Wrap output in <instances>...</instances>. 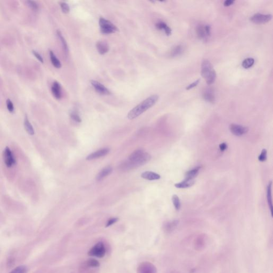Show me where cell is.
<instances>
[{
    "instance_id": "6da1fadb",
    "label": "cell",
    "mask_w": 273,
    "mask_h": 273,
    "mask_svg": "<svg viewBox=\"0 0 273 273\" xmlns=\"http://www.w3.org/2000/svg\"><path fill=\"white\" fill-rule=\"evenodd\" d=\"M151 159L150 154L142 150H137L129 157L128 160L121 164L122 170H130L146 164Z\"/></svg>"
},
{
    "instance_id": "7a4b0ae2",
    "label": "cell",
    "mask_w": 273,
    "mask_h": 273,
    "mask_svg": "<svg viewBox=\"0 0 273 273\" xmlns=\"http://www.w3.org/2000/svg\"><path fill=\"white\" fill-rule=\"evenodd\" d=\"M158 99V96L156 95L150 96L141 103L131 109L127 114V118L129 119H134L150 109L156 103Z\"/></svg>"
},
{
    "instance_id": "3957f363",
    "label": "cell",
    "mask_w": 273,
    "mask_h": 273,
    "mask_svg": "<svg viewBox=\"0 0 273 273\" xmlns=\"http://www.w3.org/2000/svg\"><path fill=\"white\" fill-rule=\"evenodd\" d=\"M99 26L101 32L103 34H111L115 33L118 30L115 25L109 20L103 18H100L99 19Z\"/></svg>"
},
{
    "instance_id": "277c9868",
    "label": "cell",
    "mask_w": 273,
    "mask_h": 273,
    "mask_svg": "<svg viewBox=\"0 0 273 273\" xmlns=\"http://www.w3.org/2000/svg\"><path fill=\"white\" fill-rule=\"evenodd\" d=\"M106 251L104 244L102 242H99L90 250V251L88 252V255L91 257L102 258L105 256Z\"/></svg>"
},
{
    "instance_id": "5b68a950",
    "label": "cell",
    "mask_w": 273,
    "mask_h": 273,
    "mask_svg": "<svg viewBox=\"0 0 273 273\" xmlns=\"http://www.w3.org/2000/svg\"><path fill=\"white\" fill-rule=\"evenodd\" d=\"M3 159L4 163L7 167L10 168L16 163L14 155L8 147H6L3 152Z\"/></svg>"
},
{
    "instance_id": "8992f818",
    "label": "cell",
    "mask_w": 273,
    "mask_h": 273,
    "mask_svg": "<svg viewBox=\"0 0 273 273\" xmlns=\"http://www.w3.org/2000/svg\"><path fill=\"white\" fill-rule=\"evenodd\" d=\"M272 18L271 14H256L250 18L251 21L256 24H262L268 22Z\"/></svg>"
},
{
    "instance_id": "52a82bcc",
    "label": "cell",
    "mask_w": 273,
    "mask_h": 273,
    "mask_svg": "<svg viewBox=\"0 0 273 273\" xmlns=\"http://www.w3.org/2000/svg\"><path fill=\"white\" fill-rule=\"evenodd\" d=\"M214 71L215 70L213 68V65L211 64V63L206 59L203 60L202 63V69H201L202 76L206 80Z\"/></svg>"
},
{
    "instance_id": "ba28073f",
    "label": "cell",
    "mask_w": 273,
    "mask_h": 273,
    "mask_svg": "<svg viewBox=\"0 0 273 273\" xmlns=\"http://www.w3.org/2000/svg\"><path fill=\"white\" fill-rule=\"evenodd\" d=\"M229 129L234 135L238 137L243 136L245 134H247L249 131L248 127L236 124H231L229 127Z\"/></svg>"
},
{
    "instance_id": "9c48e42d",
    "label": "cell",
    "mask_w": 273,
    "mask_h": 273,
    "mask_svg": "<svg viewBox=\"0 0 273 273\" xmlns=\"http://www.w3.org/2000/svg\"><path fill=\"white\" fill-rule=\"evenodd\" d=\"M92 85L93 86L94 89L98 93L103 95H109L111 94V92L109 90L106 88L104 85H103L101 83H99L98 81L92 80L91 81Z\"/></svg>"
},
{
    "instance_id": "30bf717a",
    "label": "cell",
    "mask_w": 273,
    "mask_h": 273,
    "mask_svg": "<svg viewBox=\"0 0 273 273\" xmlns=\"http://www.w3.org/2000/svg\"><path fill=\"white\" fill-rule=\"evenodd\" d=\"M138 273H156V268L152 263H144L138 267Z\"/></svg>"
},
{
    "instance_id": "8fae6325",
    "label": "cell",
    "mask_w": 273,
    "mask_h": 273,
    "mask_svg": "<svg viewBox=\"0 0 273 273\" xmlns=\"http://www.w3.org/2000/svg\"><path fill=\"white\" fill-rule=\"evenodd\" d=\"M109 152V150L108 148H103L101 150H98L96 152H93L91 154H89V155L86 158V160L88 161L95 160L99 158H102L103 156L107 155Z\"/></svg>"
},
{
    "instance_id": "7c38bea8",
    "label": "cell",
    "mask_w": 273,
    "mask_h": 273,
    "mask_svg": "<svg viewBox=\"0 0 273 273\" xmlns=\"http://www.w3.org/2000/svg\"><path fill=\"white\" fill-rule=\"evenodd\" d=\"M112 171H113V169L111 166H109L103 168L98 173V174L96 177V180L98 181L103 180L106 177H107L111 174Z\"/></svg>"
},
{
    "instance_id": "4fadbf2b",
    "label": "cell",
    "mask_w": 273,
    "mask_h": 273,
    "mask_svg": "<svg viewBox=\"0 0 273 273\" xmlns=\"http://www.w3.org/2000/svg\"><path fill=\"white\" fill-rule=\"evenodd\" d=\"M203 97L205 100L211 103H213L216 99L213 90L210 88L205 90L204 93H203Z\"/></svg>"
},
{
    "instance_id": "5bb4252c",
    "label": "cell",
    "mask_w": 273,
    "mask_h": 273,
    "mask_svg": "<svg viewBox=\"0 0 273 273\" xmlns=\"http://www.w3.org/2000/svg\"><path fill=\"white\" fill-rule=\"evenodd\" d=\"M142 178L148 180H158L161 178V176L155 172L152 171H145L142 172L141 174Z\"/></svg>"
},
{
    "instance_id": "9a60e30c",
    "label": "cell",
    "mask_w": 273,
    "mask_h": 273,
    "mask_svg": "<svg viewBox=\"0 0 273 273\" xmlns=\"http://www.w3.org/2000/svg\"><path fill=\"white\" fill-rule=\"evenodd\" d=\"M51 91L53 95L57 99H60L61 97V87L60 84L55 81L53 83L51 87Z\"/></svg>"
},
{
    "instance_id": "2e32d148",
    "label": "cell",
    "mask_w": 273,
    "mask_h": 273,
    "mask_svg": "<svg viewBox=\"0 0 273 273\" xmlns=\"http://www.w3.org/2000/svg\"><path fill=\"white\" fill-rule=\"evenodd\" d=\"M194 179H186L181 182H179L174 185V186L177 188H187L190 187L194 184Z\"/></svg>"
},
{
    "instance_id": "e0dca14e",
    "label": "cell",
    "mask_w": 273,
    "mask_h": 273,
    "mask_svg": "<svg viewBox=\"0 0 273 273\" xmlns=\"http://www.w3.org/2000/svg\"><path fill=\"white\" fill-rule=\"evenodd\" d=\"M272 182L271 181L269 182V184L267 186V201L268 203L271 213V216H273V202H272V194H271V192H272Z\"/></svg>"
},
{
    "instance_id": "ac0fdd59",
    "label": "cell",
    "mask_w": 273,
    "mask_h": 273,
    "mask_svg": "<svg viewBox=\"0 0 273 273\" xmlns=\"http://www.w3.org/2000/svg\"><path fill=\"white\" fill-rule=\"evenodd\" d=\"M96 47H97V49L98 53L100 55H104L108 53V51H109L108 45L103 41H99L97 42Z\"/></svg>"
},
{
    "instance_id": "d6986e66",
    "label": "cell",
    "mask_w": 273,
    "mask_h": 273,
    "mask_svg": "<svg viewBox=\"0 0 273 273\" xmlns=\"http://www.w3.org/2000/svg\"><path fill=\"white\" fill-rule=\"evenodd\" d=\"M196 34L200 39H206L209 37L206 33L205 25H199L196 29Z\"/></svg>"
},
{
    "instance_id": "ffe728a7",
    "label": "cell",
    "mask_w": 273,
    "mask_h": 273,
    "mask_svg": "<svg viewBox=\"0 0 273 273\" xmlns=\"http://www.w3.org/2000/svg\"><path fill=\"white\" fill-rule=\"evenodd\" d=\"M201 169V168L200 166H197L193 169L188 171V172H186V175H185L186 179H194V178L196 177L199 174Z\"/></svg>"
},
{
    "instance_id": "44dd1931",
    "label": "cell",
    "mask_w": 273,
    "mask_h": 273,
    "mask_svg": "<svg viewBox=\"0 0 273 273\" xmlns=\"http://www.w3.org/2000/svg\"><path fill=\"white\" fill-rule=\"evenodd\" d=\"M24 124L25 129L27 132V133L30 135H34L35 133L34 130L33 129L32 125L30 123L29 118L27 115H25V116Z\"/></svg>"
},
{
    "instance_id": "7402d4cb",
    "label": "cell",
    "mask_w": 273,
    "mask_h": 273,
    "mask_svg": "<svg viewBox=\"0 0 273 273\" xmlns=\"http://www.w3.org/2000/svg\"><path fill=\"white\" fill-rule=\"evenodd\" d=\"M57 35H58V37H59V39L61 43V45H63V49H64V53H65V55H68L69 53V50H68V45H67V42H66V41L65 40V39H64V37H63V35L61 34V33L59 31V30H58L57 31Z\"/></svg>"
},
{
    "instance_id": "603a6c76",
    "label": "cell",
    "mask_w": 273,
    "mask_h": 273,
    "mask_svg": "<svg viewBox=\"0 0 273 273\" xmlns=\"http://www.w3.org/2000/svg\"><path fill=\"white\" fill-rule=\"evenodd\" d=\"M50 57L51 61L53 64V65L57 68H60L61 65L60 61L57 58V57L56 56L55 53H53V51H50Z\"/></svg>"
},
{
    "instance_id": "cb8c5ba5",
    "label": "cell",
    "mask_w": 273,
    "mask_h": 273,
    "mask_svg": "<svg viewBox=\"0 0 273 273\" xmlns=\"http://www.w3.org/2000/svg\"><path fill=\"white\" fill-rule=\"evenodd\" d=\"M255 63V59L252 58L245 59L242 62V66L245 69H248L253 66Z\"/></svg>"
},
{
    "instance_id": "d4e9b609",
    "label": "cell",
    "mask_w": 273,
    "mask_h": 273,
    "mask_svg": "<svg viewBox=\"0 0 273 273\" xmlns=\"http://www.w3.org/2000/svg\"><path fill=\"white\" fill-rule=\"evenodd\" d=\"M172 201L175 209L177 211L179 210L181 207V203L179 197L177 195H174L172 197Z\"/></svg>"
},
{
    "instance_id": "484cf974",
    "label": "cell",
    "mask_w": 273,
    "mask_h": 273,
    "mask_svg": "<svg viewBox=\"0 0 273 273\" xmlns=\"http://www.w3.org/2000/svg\"><path fill=\"white\" fill-rule=\"evenodd\" d=\"M27 272V268L24 265H20L16 267L10 273H26Z\"/></svg>"
},
{
    "instance_id": "4316f807",
    "label": "cell",
    "mask_w": 273,
    "mask_h": 273,
    "mask_svg": "<svg viewBox=\"0 0 273 273\" xmlns=\"http://www.w3.org/2000/svg\"><path fill=\"white\" fill-rule=\"evenodd\" d=\"M183 48L181 45H178L177 47H174V49L172 50L171 53V57H176L178 55H180L182 53Z\"/></svg>"
},
{
    "instance_id": "83f0119b",
    "label": "cell",
    "mask_w": 273,
    "mask_h": 273,
    "mask_svg": "<svg viewBox=\"0 0 273 273\" xmlns=\"http://www.w3.org/2000/svg\"><path fill=\"white\" fill-rule=\"evenodd\" d=\"M216 71H214L213 72L212 74L209 76L207 79H206V82L207 84L209 85L213 84V83L215 82V80L216 79Z\"/></svg>"
},
{
    "instance_id": "f1b7e54d",
    "label": "cell",
    "mask_w": 273,
    "mask_h": 273,
    "mask_svg": "<svg viewBox=\"0 0 273 273\" xmlns=\"http://www.w3.org/2000/svg\"><path fill=\"white\" fill-rule=\"evenodd\" d=\"M88 266L91 267H98L100 266L99 261L95 259H90L87 261Z\"/></svg>"
},
{
    "instance_id": "f546056e",
    "label": "cell",
    "mask_w": 273,
    "mask_h": 273,
    "mask_svg": "<svg viewBox=\"0 0 273 273\" xmlns=\"http://www.w3.org/2000/svg\"><path fill=\"white\" fill-rule=\"evenodd\" d=\"M267 150L263 149L261 151V154L258 156V160L260 162H264L267 160Z\"/></svg>"
},
{
    "instance_id": "4dcf8cb0",
    "label": "cell",
    "mask_w": 273,
    "mask_h": 273,
    "mask_svg": "<svg viewBox=\"0 0 273 273\" xmlns=\"http://www.w3.org/2000/svg\"><path fill=\"white\" fill-rule=\"evenodd\" d=\"M60 6L61 10L63 11V12L64 14H68L69 12V10H70L69 6L66 2H60Z\"/></svg>"
},
{
    "instance_id": "1f68e13d",
    "label": "cell",
    "mask_w": 273,
    "mask_h": 273,
    "mask_svg": "<svg viewBox=\"0 0 273 273\" xmlns=\"http://www.w3.org/2000/svg\"><path fill=\"white\" fill-rule=\"evenodd\" d=\"M27 5L29 6V8H30L31 9L36 11L38 9V5L37 3V2L35 1H28L26 2Z\"/></svg>"
},
{
    "instance_id": "d6a6232c",
    "label": "cell",
    "mask_w": 273,
    "mask_h": 273,
    "mask_svg": "<svg viewBox=\"0 0 273 273\" xmlns=\"http://www.w3.org/2000/svg\"><path fill=\"white\" fill-rule=\"evenodd\" d=\"M6 107L9 111L10 113H14V105L12 101L10 99H7L6 100Z\"/></svg>"
},
{
    "instance_id": "836d02e7",
    "label": "cell",
    "mask_w": 273,
    "mask_h": 273,
    "mask_svg": "<svg viewBox=\"0 0 273 273\" xmlns=\"http://www.w3.org/2000/svg\"><path fill=\"white\" fill-rule=\"evenodd\" d=\"M70 116H71V118H72L74 121H75L76 122L80 123V122H81V121H82V119H81V117H80V116L79 115V114H77V113L75 112V111H73V112H72L71 114H70Z\"/></svg>"
},
{
    "instance_id": "e575fe53",
    "label": "cell",
    "mask_w": 273,
    "mask_h": 273,
    "mask_svg": "<svg viewBox=\"0 0 273 273\" xmlns=\"http://www.w3.org/2000/svg\"><path fill=\"white\" fill-rule=\"evenodd\" d=\"M168 26V25L166 24V23L164 22H158L156 24V28H157L158 29H160V30L163 29V30H164L166 29V28Z\"/></svg>"
},
{
    "instance_id": "d590c367",
    "label": "cell",
    "mask_w": 273,
    "mask_h": 273,
    "mask_svg": "<svg viewBox=\"0 0 273 273\" xmlns=\"http://www.w3.org/2000/svg\"><path fill=\"white\" fill-rule=\"evenodd\" d=\"M118 220H119V218H111L107 221V224H106V227H108L111 226L112 224H114L116 223Z\"/></svg>"
},
{
    "instance_id": "8d00e7d4",
    "label": "cell",
    "mask_w": 273,
    "mask_h": 273,
    "mask_svg": "<svg viewBox=\"0 0 273 273\" xmlns=\"http://www.w3.org/2000/svg\"><path fill=\"white\" fill-rule=\"evenodd\" d=\"M32 53L34 55L35 57H36V58L37 59V60H39L40 61L41 63H44L43 58L41 56V55L39 53L37 52V51L33 50Z\"/></svg>"
},
{
    "instance_id": "74e56055",
    "label": "cell",
    "mask_w": 273,
    "mask_h": 273,
    "mask_svg": "<svg viewBox=\"0 0 273 273\" xmlns=\"http://www.w3.org/2000/svg\"><path fill=\"white\" fill-rule=\"evenodd\" d=\"M200 79L197 80L196 81L194 82L193 83H192V84H190L188 85V87L186 88V89H187V90H190V89H193V88H194L196 87V86L198 85V83H200Z\"/></svg>"
},
{
    "instance_id": "f35d334b",
    "label": "cell",
    "mask_w": 273,
    "mask_h": 273,
    "mask_svg": "<svg viewBox=\"0 0 273 273\" xmlns=\"http://www.w3.org/2000/svg\"><path fill=\"white\" fill-rule=\"evenodd\" d=\"M227 147L228 146L226 142H223L219 145V148L221 152H224L225 150H227Z\"/></svg>"
},
{
    "instance_id": "ab89813d",
    "label": "cell",
    "mask_w": 273,
    "mask_h": 273,
    "mask_svg": "<svg viewBox=\"0 0 273 273\" xmlns=\"http://www.w3.org/2000/svg\"><path fill=\"white\" fill-rule=\"evenodd\" d=\"M234 2V1H233V0H227V1H224V6H231V5L233 4Z\"/></svg>"
}]
</instances>
